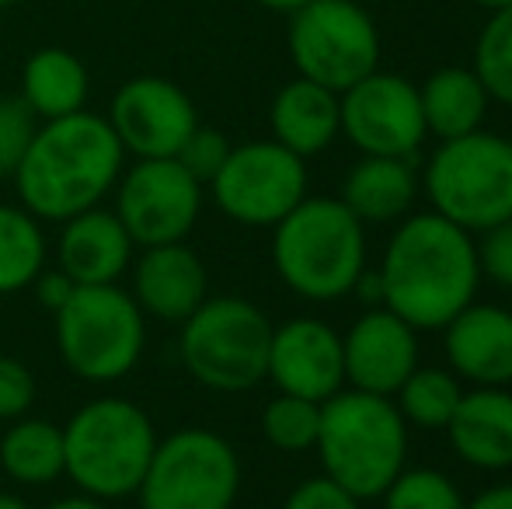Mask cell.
<instances>
[{
	"mask_svg": "<svg viewBox=\"0 0 512 509\" xmlns=\"http://www.w3.org/2000/svg\"><path fill=\"white\" fill-rule=\"evenodd\" d=\"M384 307L415 332H443L478 300L481 269L474 234L432 210L398 220L380 258Z\"/></svg>",
	"mask_w": 512,
	"mask_h": 509,
	"instance_id": "obj_1",
	"label": "cell"
},
{
	"mask_svg": "<svg viewBox=\"0 0 512 509\" xmlns=\"http://www.w3.org/2000/svg\"><path fill=\"white\" fill-rule=\"evenodd\" d=\"M126 150L115 129L98 112L39 123L18 171L11 175L18 203L39 220H63L102 206L115 192Z\"/></svg>",
	"mask_w": 512,
	"mask_h": 509,
	"instance_id": "obj_2",
	"label": "cell"
},
{
	"mask_svg": "<svg viewBox=\"0 0 512 509\" xmlns=\"http://www.w3.org/2000/svg\"><path fill=\"white\" fill-rule=\"evenodd\" d=\"M321 475L342 485L359 503L380 499L387 485L408 468V422L394 398L342 387L321 401L317 426Z\"/></svg>",
	"mask_w": 512,
	"mask_h": 509,
	"instance_id": "obj_3",
	"label": "cell"
},
{
	"mask_svg": "<svg viewBox=\"0 0 512 509\" xmlns=\"http://www.w3.org/2000/svg\"><path fill=\"white\" fill-rule=\"evenodd\" d=\"M272 265L304 300L349 297L366 269V224L338 196H307L272 227Z\"/></svg>",
	"mask_w": 512,
	"mask_h": 509,
	"instance_id": "obj_4",
	"label": "cell"
},
{
	"mask_svg": "<svg viewBox=\"0 0 512 509\" xmlns=\"http://www.w3.org/2000/svg\"><path fill=\"white\" fill-rule=\"evenodd\" d=\"M154 450V419L129 398H95L63 422V475L105 503L140 492Z\"/></svg>",
	"mask_w": 512,
	"mask_h": 509,
	"instance_id": "obj_5",
	"label": "cell"
},
{
	"mask_svg": "<svg viewBox=\"0 0 512 509\" xmlns=\"http://www.w3.org/2000/svg\"><path fill=\"white\" fill-rule=\"evenodd\" d=\"M418 182L432 213L467 234L488 231L512 217V140L488 129L439 140Z\"/></svg>",
	"mask_w": 512,
	"mask_h": 509,
	"instance_id": "obj_6",
	"label": "cell"
},
{
	"mask_svg": "<svg viewBox=\"0 0 512 509\" xmlns=\"http://www.w3.org/2000/svg\"><path fill=\"white\" fill-rule=\"evenodd\" d=\"M56 349L74 377L115 384L136 370L147 349V314L119 283L77 286L53 314Z\"/></svg>",
	"mask_w": 512,
	"mask_h": 509,
	"instance_id": "obj_7",
	"label": "cell"
},
{
	"mask_svg": "<svg viewBox=\"0 0 512 509\" xmlns=\"http://www.w3.org/2000/svg\"><path fill=\"white\" fill-rule=\"evenodd\" d=\"M178 332V356L196 384L241 394L265 381L272 321L244 297H206Z\"/></svg>",
	"mask_w": 512,
	"mask_h": 509,
	"instance_id": "obj_8",
	"label": "cell"
},
{
	"mask_svg": "<svg viewBox=\"0 0 512 509\" xmlns=\"http://www.w3.org/2000/svg\"><path fill=\"white\" fill-rule=\"evenodd\" d=\"M241 496V457L227 436L185 426L157 440L140 482V509H234Z\"/></svg>",
	"mask_w": 512,
	"mask_h": 509,
	"instance_id": "obj_9",
	"label": "cell"
},
{
	"mask_svg": "<svg viewBox=\"0 0 512 509\" xmlns=\"http://www.w3.org/2000/svg\"><path fill=\"white\" fill-rule=\"evenodd\" d=\"M286 49L297 77L342 95L380 67V28L356 0H310L290 14Z\"/></svg>",
	"mask_w": 512,
	"mask_h": 509,
	"instance_id": "obj_10",
	"label": "cell"
},
{
	"mask_svg": "<svg viewBox=\"0 0 512 509\" xmlns=\"http://www.w3.org/2000/svg\"><path fill=\"white\" fill-rule=\"evenodd\" d=\"M216 210L244 227H276L307 192V161L283 143L248 140L230 147L223 168L209 182Z\"/></svg>",
	"mask_w": 512,
	"mask_h": 509,
	"instance_id": "obj_11",
	"label": "cell"
},
{
	"mask_svg": "<svg viewBox=\"0 0 512 509\" xmlns=\"http://www.w3.org/2000/svg\"><path fill=\"white\" fill-rule=\"evenodd\" d=\"M203 189L175 157H147L122 168L115 182V217L136 248L189 241L203 217Z\"/></svg>",
	"mask_w": 512,
	"mask_h": 509,
	"instance_id": "obj_12",
	"label": "cell"
},
{
	"mask_svg": "<svg viewBox=\"0 0 512 509\" xmlns=\"http://www.w3.org/2000/svg\"><path fill=\"white\" fill-rule=\"evenodd\" d=\"M338 116L342 136L366 157H415L429 136L418 88L380 67L338 95Z\"/></svg>",
	"mask_w": 512,
	"mask_h": 509,
	"instance_id": "obj_13",
	"label": "cell"
},
{
	"mask_svg": "<svg viewBox=\"0 0 512 509\" xmlns=\"http://www.w3.org/2000/svg\"><path fill=\"white\" fill-rule=\"evenodd\" d=\"M108 126L115 129L126 157H175L199 126V109L182 84L157 74L129 77L108 105Z\"/></svg>",
	"mask_w": 512,
	"mask_h": 509,
	"instance_id": "obj_14",
	"label": "cell"
},
{
	"mask_svg": "<svg viewBox=\"0 0 512 509\" xmlns=\"http://www.w3.org/2000/svg\"><path fill=\"white\" fill-rule=\"evenodd\" d=\"M265 381L307 401H328L345 387L342 335L321 318H290L272 328Z\"/></svg>",
	"mask_w": 512,
	"mask_h": 509,
	"instance_id": "obj_15",
	"label": "cell"
},
{
	"mask_svg": "<svg viewBox=\"0 0 512 509\" xmlns=\"http://www.w3.org/2000/svg\"><path fill=\"white\" fill-rule=\"evenodd\" d=\"M342 356L345 384L394 398V391L418 367V332L384 304L363 307V314L342 335Z\"/></svg>",
	"mask_w": 512,
	"mask_h": 509,
	"instance_id": "obj_16",
	"label": "cell"
},
{
	"mask_svg": "<svg viewBox=\"0 0 512 509\" xmlns=\"http://www.w3.org/2000/svg\"><path fill=\"white\" fill-rule=\"evenodd\" d=\"M129 276H133L129 293L140 304V311L164 325H182L209 297L206 265L199 252L189 248V241L136 248Z\"/></svg>",
	"mask_w": 512,
	"mask_h": 509,
	"instance_id": "obj_17",
	"label": "cell"
},
{
	"mask_svg": "<svg viewBox=\"0 0 512 509\" xmlns=\"http://www.w3.org/2000/svg\"><path fill=\"white\" fill-rule=\"evenodd\" d=\"M446 367L471 387L512 384V311L502 304H467L443 328Z\"/></svg>",
	"mask_w": 512,
	"mask_h": 509,
	"instance_id": "obj_18",
	"label": "cell"
},
{
	"mask_svg": "<svg viewBox=\"0 0 512 509\" xmlns=\"http://www.w3.org/2000/svg\"><path fill=\"white\" fill-rule=\"evenodd\" d=\"M136 258V245L122 220L108 206H91L63 220L56 238V269H63L77 286L119 283Z\"/></svg>",
	"mask_w": 512,
	"mask_h": 509,
	"instance_id": "obj_19",
	"label": "cell"
},
{
	"mask_svg": "<svg viewBox=\"0 0 512 509\" xmlns=\"http://www.w3.org/2000/svg\"><path fill=\"white\" fill-rule=\"evenodd\" d=\"M443 433L464 464L478 471H509L512 391L509 387H464V398Z\"/></svg>",
	"mask_w": 512,
	"mask_h": 509,
	"instance_id": "obj_20",
	"label": "cell"
},
{
	"mask_svg": "<svg viewBox=\"0 0 512 509\" xmlns=\"http://www.w3.org/2000/svg\"><path fill=\"white\" fill-rule=\"evenodd\" d=\"M272 140L283 143L297 157H317L342 136V116H338V91L314 84L307 77H293L276 91L269 105Z\"/></svg>",
	"mask_w": 512,
	"mask_h": 509,
	"instance_id": "obj_21",
	"label": "cell"
},
{
	"mask_svg": "<svg viewBox=\"0 0 512 509\" xmlns=\"http://www.w3.org/2000/svg\"><path fill=\"white\" fill-rule=\"evenodd\" d=\"M422 182L411 168V157H366L345 171L342 199L363 224H398L411 213Z\"/></svg>",
	"mask_w": 512,
	"mask_h": 509,
	"instance_id": "obj_22",
	"label": "cell"
},
{
	"mask_svg": "<svg viewBox=\"0 0 512 509\" xmlns=\"http://www.w3.org/2000/svg\"><path fill=\"white\" fill-rule=\"evenodd\" d=\"M91 74L77 53L63 46H42L21 67L18 98L32 109L39 123L74 116L88 109Z\"/></svg>",
	"mask_w": 512,
	"mask_h": 509,
	"instance_id": "obj_23",
	"label": "cell"
},
{
	"mask_svg": "<svg viewBox=\"0 0 512 509\" xmlns=\"http://www.w3.org/2000/svg\"><path fill=\"white\" fill-rule=\"evenodd\" d=\"M418 102H422L425 129L436 140L485 129V116L492 109V98L471 67H443L429 74L418 88Z\"/></svg>",
	"mask_w": 512,
	"mask_h": 509,
	"instance_id": "obj_24",
	"label": "cell"
},
{
	"mask_svg": "<svg viewBox=\"0 0 512 509\" xmlns=\"http://www.w3.org/2000/svg\"><path fill=\"white\" fill-rule=\"evenodd\" d=\"M0 468L18 485H53L56 478H63V426L39 415L7 422L0 436Z\"/></svg>",
	"mask_w": 512,
	"mask_h": 509,
	"instance_id": "obj_25",
	"label": "cell"
},
{
	"mask_svg": "<svg viewBox=\"0 0 512 509\" xmlns=\"http://www.w3.org/2000/svg\"><path fill=\"white\" fill-rule=\"evenodd\" d=\"M49 262L42 220L21 203H0V297L28 290Z\"/></svg>",
	"mask_w": 512,
	"mask_h": 509,
	"instance_id": "obj_26",
	"label": "cell"
},
{
	"mask_svg": "<svg viewBox=\"0 0 512 509\" xmlns=\"http://www.w3.org/2000/svg\"><path fill=\"white\" fill-rule=\"evenodd\" d=\"M460 398H464V381L450 367H422V363L394 391V405H398L401 419L415 429H429V433L446 429Z\"/></svg>",
	"mask_w": 512,
	"mask_h": 509,
	"instance_id": "obj_27",
	"label": "cell"
},
{
	"mask_svg": "<svg viewBox=\"0 0 512 509\" xmlns=\"http://www.w3.org/2000/svg\"><path fill=\"white\" fill-rule=\"evenodd\" d=\"M471 70L485 84L492 102L512 109V4L502 7V11H492L481 25Z\"/></svg>",
	"mask_w": 512,
	"mask_h": 509,
	"instance_id": "obj_28",
	"label": "cell"
},
{
	"mask_svg": "<svg viewBox=\"0 0 512 509\" xmlns=\"http://www.w3.org/2000/svg\"><path fill=\"white\" fill-rule=\"evenodd\" d=\"M317 426H321V401H307L297 394L279 391L262 412V436L269 440V447L283 454L314 450Z\"/></svg>",
	"mask_w": 512,
	"mask_h": 509,
	"instance_id": "obj_29",
	"label": "cell"
},
{
	"mask_svg": "<svg viewBox=\"0 0 512 509\" xmlns=\"http://www.w3.org/2000/svg\"><path fill=\"white\" fill-rule=\"evenodd\" d=\"M384 509H464L467 499L446 471L405 468L380 496Z\"/></svg>",
	"mask_w": 512,
	"mask_h": 509,
	"instance_id": "obj_30",
	"label": "cell"
},
{
	"mask_svg": "<svg viewBox=\"0 0 512 509\" xmlns=\"http://www.w3.org/2000/svg\"><path fill=\"white\" fill-rule=\"evenodd\" d=\"M39 119L21 98H0V178H11L32 143Z\"/></svg>",
	"mask_w": 512,
	"mask_h": 509,
	"instance_id": "obj_31",
	"label": "cell"
},
{
	"mask_svg": "<svg viewBox=\"0 0 512 509\" xmlns=\"http://www.w3.org/2000/svg\"><path fill=\"white\" fill-rule=\"evenodd\" d=\"M230 147H234V143H230L220 129L199 123L196 129H192L189 140L182 143V150L175 154V161L182 164V168L189 171L199 185H209L216 178V171L223 168V161H227Z\"/></svg>",
	"mask_w": 512,
	"mask_h": 509,
	"instance_id": "obj_32",
	"label": "cell"
},
{
	"mask_svg": "<svg viewBox=\"0 0 512 509\" xmlns=\"http://www.w3.org/2000/svg\"><path fill=\"white\" fill-rule=\"evenodd\" d=\"M474 248H478L481 279L502 286V290H512V217L474 234Z\"/></svg>",
	"mask_w": 512,
	"mask_h": 509,
	"instance_id": "obj_33",
	"label": "cell"
},
{
	"mask_svg": "<svg viewBox=\"0 0 512 509\" xmlns=\"http://www.w3.org/2000/svg\"><path fill=\"white\" fill-rule=\"evenodd\" d=\"M35 374L18 356H0V422H14L32 412L35 405Z\"/></svg>",
	"mask_w": 512,
	"mask_h": 509,
	"instance_id": "obj_34",
	"label": "cell"
},
{
	"mask_svg": "<svg viewBox=\"0 0 512 509\" xmlns=\"http://www.w3.org/2000/svg\"><path fill=\"white\" fill-rule=\"evenodd\" d=\"M283 509H363L356 496L335 485L328 475H314V478H304L297 489L286 496Z\"/></svg>",
	"mask_w": 512,
	"mask_h": 509,
	"instance_id": "obj_35",
	"label": "cell"
},
{
	"mask_svg": "<svg viewBox=\"0 0 512 509\" xmlns=\"http://www.w3.org/2000/svg\"><path fill=\"white\" fill-rule=\"evenodd\" d=\"M28 290H32L35 297H39V304L46 307L49 314H56L63 304H67L70 297H74L77 283L63 269H49V265H46V269H42L39 276H35V283L28 286Z\"/></svg>",
	"mask_w": 512,
	"mask_h": 509,
	"instance_id": "obj_36",
	"label": "cell"
},
{
	"mask_svg": "<svg viewBox=\"0 0 512 509\" xmlns=\"http://www.w3.org/2000/svg\"><path fill=\"white\" fill-rule=\"evenodd\" d=\"M464 509H512V482L488 485L485 492H478L474 499H467Z\"/></svg>",
	"mask_w": 512,
	"mask_h": 509,
	"instance_id": "obj_37",
	"label": "cell"
},
{
	"mask_svg": "<svg viewBox=\"0 0 512 509\" xmlns=\"http://www.w3.org/2000/svg\"><path fill=\"white\" fill-rule=\"evenodd\" d=\"M46 509H108L105 499H95V496H88V492H74V496H60V499H53Z\"/></svg>",
	"mask_w": 512,
	"mask_h": 509,
	"instance_id": "obj_38",
	"label": "cell"
},
{
	"mask_svg": "<svg viewBox=\"0 0 512 509\" xmlns=\"http://www.w3.org/2000/svg\"><path fill=\"white\" fill-rule=\"evenodd\" d=\"M258 7H265V11H276V14H297L300 7H307L310 0H255Z\"/></svg>",
	"mask_w": 512,
	"mask_h": 509,
	"instance_id": "obj_39",
	"label": "cell"
},
{
	"mask_svg": "<svg viewBox=\"0 0 512 509\" xmlns=\"http://www.w3.org/2000/svg\"><path fill=\"white\" fill-rule=\"evenodd\" d=\"M0 509H32L21 496H14V492H0Z\"/></svg>",
	"mask_w": 512,
	"mask_h": 509,
	"instance_id": "obj_40",
	"label": "cell"
},
{
	"mask_svg": "<svg viewBox=\"0 0 512 509\" xmlns=\"http://www.w3.org/2000/svg\"><path fill=\"white\" fill-rule=\"evenodd\" d=\"M471 4H474V7H481V11L492 14V11H502V7H509L512 0H471Z\"/></svg>",
	"mask_w": 512,
	"mask_h": 509,
	"instance_id": "obj_41",
	"label": "cell"
},
{
	"mask_svg": "<svg viewBox=\"0 0 512 509\" xmlns=\"http://www.w3.org/2000/svg\"><path fill=\"white\" fill-rule=\"evenodd\" d=\"M28 4V0H0V11H7V7H21Z\"/></svg>",
	"mask_w": 512,
	"mask_h": 509,
	"instance_id": "obj_42",
	"label": "cell"
}]
</instances>
